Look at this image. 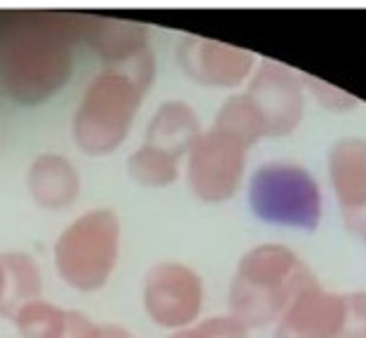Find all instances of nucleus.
<instances>
[{
    "label": "nucleus",
    "mask_w": 366,
    "mask_h": 338,
    "mask_svg": "<svg viewBox=\"0 0 366 338\" xmlns=\"http://www.w3.org/2000/svg\"><path fill=\"white\" fill-rule=\"evenodd\" d=\"M320 284L312 270L285 244H259L239 259L230 284V317L247 329L265 327L285 315L291 301Z\"/></svg>",
    "instance_id": "2"
},
{
    "label": "nucleus",
    "mask_w": 366,
    "mask_h": 338,
    "mask_svg": "<svg viewBox=\"0 0 366 338\" xmlns=\"http://www.w3.org/2000/svg\"><path fill=\"white\" fill-rule=\"evenodd\" d=\"M73 71L71 36L61 24H40L10 45L5 54V89L19 104H40L66 85Z\"/></svg>",
    "instance_id": "3"
},
{
    "label": "nucleus",
    "mask_w": 366,
    "mask_h": 338,
    "mask_svg": "<svg viewBox=\"0 0 366 338\" xmlns=\"http://www.w3.org/2000/svg\"><path fill=\"white\" fill-rule=\"evenodd\" d=\"M301 80L305 82L307 87H310V92L315 94L317 101H322L324 106H329V109H336V111H343V109H352L357 104V99L352 94L343 92V89H338L334 85H329V82H322L312 76H301Z\"/></svg>",
    "instance_id": "20"
},
{
    "label": "nucleus",
    "mask_w": 366,
    "mask_h": 338,
    "mask_svg": "<svg viewBox=\"0 0 366 338\" xmlns=\"http://www.w3.org/2000/svg\"><path fill=\"white\" fill-rule=\"evenodd\" d=\"M89 45L97 49L106 66H122L144 56L148 49V33L139 24L94 19L89 24Z\"/></svg>",
    "instance_id": "14"
},
{
    "label": "nucleus",
    "mask_w": 366,
    "mask_h": 338,
    "mask_svg": "<svg viewBox=\"0 0 366 338\" xmlns=\"http://www.w3.org/2000/svg\"><path fill=\"white\" fill-rule=\"evenodd\" d=\"M14 324L21 338H61L66 327V310L43 299H36L16 312Z\"/></svg>",
    "instance_id": "17"
},
{
    "label": "nucleus",
    "mask_w": 366,
    "mask_h": 338,
    "mask_svg": "<svg viewBox=\"0 0 366 338\" xmlns=\"http://www.w3.org/2000/svg\"><path fill=\"white\" fill-rule=\"evenodd\" d=\"M256 56L247 49L219 40L183 38L179 45V64L190 80L209 87H237L254 71Z\"/></svg>",
    "instance_id": "10"
},
{
    "label": "nucleus",
    "mask_w": 366,
    "mask_h": 338,
    "mask_svg": "<svg viewBox=\"0 0 366 338\" xmlns=\"http://www.w3.org/2000/svg\"><path fill=\"white\" fill-rule=\"evenodd\" d=\"M249 204L256 219L274 226L315 230L322 219V193L301 164H261L249 181Z\"/></svg>",
    "instance_id": "5"
},
{
    "label": "nucleus",
    "mask_w": 366,
    "mask_h": 338,
    "mask_svg": "<svg viewBox=\"0 0 366 338\" xmlns=\"http://www.w3.org/2000/svg\"><path fill=\"white\" fill-rule=\"evenodd\" d=\"M202 134L197 113L183 101H164L148 122L146 139L132 155L129 177L141 186L162 188L179 177V160Z\"/></svg>",
    "instance_id": "6"
},
{
    "label": "nucleus",
    "mask_w": 366,
    "mask_h": 338,
    "mask_svg": "<svg viewBox=\"0 0 366 338\" xmlns=\"http://www.w3.org/2000/svg\"><path fill=\"white\" fill-rule=\"evenodd\" d=\"M244 164L247 146L212 125L188 151L190 191L204 202H226L239 188Z\"/></svg>",
    "instance_id": "7"
},
{
    "label": "nucleus",
    "mask_w": 366,
    "mask_h": 338,
    "mask_svg": "<svg viewBox=\"0 0 366 338\" xmlns=\"http://www.w3.org/2000/svg\"><path fill=\"white\" fill-rule=\"evenodd\" d=\"M61 338H99V324L78 310H66V327Z\"/></svg>",
    "instance_id": "21"
},
{
    "label": "nucleus",
    "mask_w": 366,
    "mask_h": 338,
    "mask_svg": "<svg viewBox=\"0 0 366 338\" xmlns=\"http://www.w3.org/2000/svg\"><path fill=\"white\" fill-rule=\"evenodd\" d=\"M329 179L343 209L366 202V139L343 136L331 146Z\"/></svg>",
    "instance_id": "12"
},
{
    "label": "nucleus",
    "mask_w": 366,
    "mask_h": 338,
    "mask_svg": "<svg viewBox=\"0 0 366 338\" xmlns=\"http://www.w3.org/2000/svg\"><path fill=\"white\" fill-rule=\"evenodd\" d=\"M3 263L7 270V292L0 303V312L14 317L26 303L38 299L40 273L26 254H3Z\"/></svg>",
    "instance_id": "15"
},
{
    "label": "nucleus",
    "mask_w": 366,
    "mask_h": 338,
    "mask_svg": "<svg viewBox=\"0 0 366 338\" xmlns=\"http://www.w3.org/2000/svg\"><path fill=\"white\" fill-rule=\"evenodd\" d=\"M204 303L202 277L183 263H160L146 277L144 308L157 327L186 329L199 317Z\"/></svg>",
    "instance_id": "8"
},
{
    "label": "nucleus",
    "mask_w": 366,
    "mask_h": 338,
    "mask_svg": "<svg viewBox=\"0 0 366 338\" xmlns=\"http://www.w3.org/2000/svg\"><path fill=\"white\" fill-rule=\"evenodd\" d=\"M5 292H7V270H5L3 257H0V303L5 299Z\"/></svg>",
    "instance_id": "24"
},
{
    "label": "nucleus",
    "mask_w": 366,
    "mask_h": 338,
    "mask_svg": "<svg viewBox=\"0 0 366 338\" xmlns=\"http://www.w3.org/2000/svg\"><path fill=\"white\" fill-rule=\"evenodd\" d=\"M214 127H219L221 131H226V134L235 136L237 141H242L247 148L254 146L261 136H268V129H265L261 113L256 111V106L252 104V99L247 94L230 96L219 109V113H216Z\"/></svg>",
    "instance_id": "16"
},
{
    "label": "nucleus",
    "mask_w": 366,
    "mask_h": 338,
    "mask_svg": "<svg viewBox=\"0 0 366 338\" xmlns=\"http://www.w3.org/2000/svg\"><path fill=\"white\" fill-rule=\"evenodd\" d=\"M29 191L40 207L61 209L78 197V169L56 153H43L33 160L29 169Z\"/></svg>",
    "instance_id": "13"
},
{
    "label": "nucleus",
    "mask_w": 366,
    "mask_h": 338,
    "mask_svg": "<svg viewBox=\"0 0 366 338\" xmlns=\"http://www.w3.org/2000/svg\"><path fill=\"white\" fill-rule=\"evenodd\" d=\"M343 221L350 233L360 235L362 240L366 242V202L360 204V207L352 209H343Z\"/></svg>",
    "instance_id": "22"
},
{
    "label": "nucleus",
    "mask_w": 366,
    "mask_h": 338,
    "mask_svg": "<svg viewBox=\"0 0 366 338\" xmlns=\"http://www.w3.org/2000/svg\"><path fill=\"white\" fill-rule=\"evenodd\" d=\"M99 338H134V336L118 324H99Z\"/></svg>",
    "instance_id": "23"
},
{
    "label": "nucleus",
    "mask_w": 366,
    "mask_h": 338,
    "mask_svg": "<svg viewBox=\"0 0 366 338\" xmlns=\"http://www.w3.org/2000/svg\"><path fill=\"white\" fill-rule=\"evenodd\" d=\"M338 338H366V292L343 294V324Z\"/></svg>",
    "instance_id": "19"
},
{
    "label": "nucleus",
    "mask_w": 366,
    "mask_h": 338,
    "mask_svg": "<svg viewBox=\"0 0 366 338\" xmlns=\"http://www.w3.org/2000/svg\"><path fill=\"white\" fill-rule=\"evenodd\" d=\"M172 338H249V329L235 317L219 315L181 329Z\"/></svg>",
    "instance_id": "18"
},
{
    "label": "nucleus",
    "mask_w": 366,
    "mask_h": 338,
    "mask_svg": "<svg viewBox=\"0 0 366 338\" xmlns=\"http://www.w3.org/2000/svg\"><path fill=\"white\" fill-rule=\"evenodd\" d=\"M153 49L89 80L73 115V139L89 155H106L127 139L146 89L153 85Z\"/></svg>",
    "instance_id": "1"
},
{
    "label": "nucleus",
    "mask_w": 366,
    "mask_h": 338,
    "mask_svg": "<svg viewBox=\"0 0 366 338\" xmlns=\"http://www.w3.org/2000/svg\"><path fill=\"white\" fill-rule=\"evenodd\" d=\"M343 324V294L320 284L298 294L277 319L274 338H338Z\"/></svg>",
    "instance_id": "11"
},
{
    "label": "nucleus",
    "mask_w": 366,
    "mask_h": 338,
    "mask_svg": "<svg viewBox=\"0 0 366 338\" xmlns=\"http://www.w3.org/2000/svg\"><path fill=\"white\" fill-rule=\"evenodd\" d=\"M268 129V136H287L303 120V80L289 66L263 59L244 92Z\"/></svg>",
    "instance_id": "9"
},
{
    "label": "nucleus",
    "mask_w": 366,
    "mask_h": 338,
    "mask_svg": "<svg viewBox=\"0 0 366 338\" xmlns=\"http://www.w3.org/2000/svg\"><path fill=\"white\" fill-rule=\"evenodd\" d=\"M120 254V221L111 209L78 217L54 244L61 279L78 292H94L111 277Z\"/></svg>",
    "instance_id": "4"
}]
</instances>
